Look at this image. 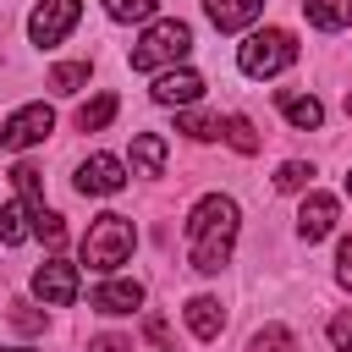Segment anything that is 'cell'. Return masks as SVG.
<instances>
[{
  "mask_svg": "<svg viewBox=\"0 0 352 352\" xmlns=\"http://www.w3.org/2000/svg\"><path fill=\"white\" fill-rule=\"evenodd\" d=\"M302 16L314 28H324V33H336V28L352 22V0H302Z\"/></svg>",
  "mask_w": 352,
  "mask_h": 352,
  "instance_id": "2e32d148",
  "label": "cell"
},
{
  "mask_svg": "<svg viewBox=\"0 0 352 352\" xmlns=\"http://www.w3.org/2000/svg\"><path fill=\"white\" fill-rule=\"evenodd\" d=\"M176 132H187L192 143H209V138H220V116H198V110H182V116H176Z\"/></svg>",
  "mask_w": 352,
  "mask_h": 352,
  "instance_id": "ffe728a7",
  "label": "cell"
},
{
  "mask_svg": "<svg viewBox=\"0 0 352 352\" xmlns=\"http://www.w3.org/2000/svg\"><path fill=\"white\" fill-rule=\"evenodd\" d=\"M192 50V28L176 22V16H160L148 22V33L132 44V72H165V66H182Z\"/></svg>",
  "mask_w": 352,
  "mask_h": 352,
  "instance_id": "3957f363",
  "label": "cell"
},
{
  "mask_svg": "<svg viewBox=\"0 0 352 352\" xmlns=\"http://www.w3.org/2000/svg\"><path fill=\"white\" fill-rule=\"evenodd\" d=\"M77 16H82V0H44L33 16H28V38L33 44H60L72 28H77Z\"/></svg>",
  "mask_w": 352,
  "mask_h": 352,
  "instance_id": "8992f818",
  "label": "cell"
},
{
  "mask_svg": "<svg viewBox=\"0 0 352 352\" xmlns=\"http://www.w3.org/2000/svg\"><path fill=\"white\" fill-rule=\"evenodd\" d=\"M33 236V209L28 204H0V242H28Z\"/></svg>",
  "mask_w": 352,
  "mask_h": 352,
  "instance_id": "e0dca14e",
  "label": "cell"
},
{
  "mask_svg": "<svg viewBox=\"0 0 352 352\" xmlns=\"http://www.w3.org/2000/svg\"><path fill=\"white\" fill-rule=\"evenodd\" d=\"M308 176H314V165H302V160H286V165L275 170V187H280V192H302V187H308Z\"/></svg>",
  "mask_w": 352,
  "mask_h": 352,
  "instance_id": "d4e9b609",
  "label": "cell"
},
{
  "mask_svg": "<svg viewBox=\"0 0 352 352\" xmlns=\"http://www.w3.org/2000/svg\"><path fill=\"white\" fill-rule=\"evenodd\" d=\"M160 170H165V138L138 132L132 138V176H160Z\"/></svg>",
  "mask_w": 352,
  "mask_h": 352,
  "instance_id": "9a60e30c",
  "label": "cell"
},
{
  "mask_svg": "<svg viewBox=\"0 0 352 352\" xmlns=\"http://www.w3.org/2000/svg\"><path fill=\"white\" fill-rule=\"evenodd\" d=\"M121 187H126V165H121L116 154H94V160L77 165V192H82V198H110V192H121Z\"/></svg>",
  "mask_w": 352,
  "mask_h": 352,
  "instance_id": "52a82bcc",
  "label": "cell"
},
{
  "mask_svg": "<svg viewBox=\"0 0 352 352\" xmlns=\"http://www.w3.org/2000/svg\"><path fill=\"white\" fill-rule=\"evenodd\" d=\"M248 352H297V341H292L286 324H264V330L248 341Z\"/></svg>",
  "mask_w": 352,
  "mask_h": 352,
  "instance_id": "603a6c76",
  "label": "cell"
},
{
  "mask_svg": "<svg viewBox=\"0 0 352 352\" xmlns=\"http://www.w3.org/2000/svg\"><path fill=\"white\" fill-rule=\"evenodd\" d=\"M336 280L352 292V236H346V242H341V253H336Z\"/></svg>",
  "mask_w": 352,
  "mask_h": 352,
  "instance_id": "f1b7e54d",
  "label": "cell"
},
{
  "mask_svg": "<svg viewBox=\"0 0 352 352\" xmlns=\"http://www.w3.org/2000/svg\"><path fill=\"white\" fill-rule=\"evenodd\" d=\"M275 104H280V116L297 126V132H314V126H324V104L314 99V94H275Z\"/></svg>",
  "mask_w": 352,
  "mask_h": 352,
  "instance_id": "4fadbf2b",
  "label": "cell"
},
{
  "mask_svg": "<svg viewBox=\"0 0 352 352\" xmlns=\"http://www.w3.org/2000/svg\"><path fill=\"white\" fill-rule=\"evenodd\" d=\"M198 94H204V77L187 72V66H165L154 77V104H165V110H187Z\"/></svg>",
  "mask_w": 352,
  "mask_h": 352,
  "instance_id": "9c48e42d",
  "label": "cell"
},
{
  "mask_svg": "<svg viewBox=\"0 0 352 352\" xmlns=\"http://www.w3.org/2000/svg\"><path fill=\"white\" fill-rule=\"evenodd\" d=\"M94 352H132V346H126L121 336H99V341H94Z\"/></svg>",
  "mask_w": 352,
  "mask_h": 352,
  "instance_id": "f546056e",
  "label": "cell"
},
{
  "mask_svg": "<svg viewBox=\"0 0 352 352\" xmlns=\"http://www.w3.org/2000/svg\"><path fill=\"white\" fill-rule=\"evenodd\" d=\"M182 314H187V330H192L198 341H214V336L226 330V308H220L214 297H192Z\"/></svg>",
  "mask_w": 352,
  "mask_h": 352,
  "instance_id": "5bb4252c",
  "label": "cell"
},
{
  "mask_svg": "<svg viewBox=\"0 0 352 352\" xmlns=\"http://www.w3.org/2000/svg\"><path fill=\"white\" fill-rule=\"evenodd\" d=\"M110 121H116V94H99L94 104L77 110V126H82V132H104Z\"/></svg>",
  "mask_w": 352,
  "mask_h": 352,
  "instance_id": "d6986e66",
  "label": "cell"
},
{
  "mask_svg": "<svg viewBox=\"0 0 352 352\" xmlns=\"http://www.w3.org/2000/svg\"><path fill=\"white\" fill-rule=\"evenodd\" d=\"M104 11H110L116 22H148V16L160 11V0H104Z\"/></svg>",
  "mask_w": 352,
  "mask_h": 352,
  "instance_id": "cb8c5ba5",
  "label": "cell"
},
{
  "mask_svg": "<svg viewBox=\"0 0 352 352\" xmlns=\"http://www.w3.org/2000/svg\"><path fill=\"white\" fill-rule=\"evenodd\" d=\"M0 352H28V346H0Z\"/></svg>",
  "mask_w": 352,
  "mask_h": 352,
  "instance_id": "4dcf8cb0",
  "label": "cell"
},
{
  "mask_svg": "<svg viewBox=\"0 0 352 352\" xmlns=\"http://www.w3.org/2000/svg\"><path fill=\"white\" fill-rule=\"evenodd\" d=\"M11 182H16V192H22V204H28L33 214H38V209H44V176H38L33 165H16V170H11Z\"/></svg>",
  "mask_w": 352,
  "mask_h": 352,
  "instance_id": "44dd1931",
  "label": "cell"
},
{
  "mask_svg": "<svg viewBox=\"0 0 352 352\" xmlns=\"http://www.w3.org/2000/svg\"><path fill=\"white\" fill-rule=\"evenodd\" d=\"M33 231H38L50 248H60V242H66V220H60L55 209H38V214H33Z\"/></svg>",
  "mask_w": 352,
  "mask_h": 352,
  "instance_id": "484cf974",
  "label": "cell"
},
{
  "mask_svg": "<svg viewBox=\"0 0 352 352\" xmlns=\"http://www.w3.org/2000/svg\"><path fill=\"white\" fill-rule=\"evenodd\" d=\"M50 132H55V110H50V104H22V110H11V121L0 126V148L22 154V148L44 143Z\"/></svg>",
  "mask_w": 352,
  "mask_h": 352,
  "instance_id": "5b68a950",
  "label": "cell"
},
{
  "mask_svg": "<svg viewBox=\"0 0 352 352\" xmlns=\"http://www.w3.org/2000/svg\"><path fill=\"white\" fill-rule=\"evenodd\" d=\"M132 248H138V226L110 209V214H99V220L88 226V236H82V264H88L94 275H110L116 264L132 258Z\"/></svg>",
  "mask_w": 352,
  "mask_h": 352,
  "instance_id": "7a4b0ae2",
  "label": "cell"
},
{
  "mask_svg": "<svg viewBox=\"0 0 352 352\" xmlns=\"http://www.w3.org/2000/svg\"><path fill=\"white\" fill-rule=\"evenodd\" d=\"M94 308L99 314H132V308H143V280H104L99 292H94Z\"/></svg>",
  "mask_w": 352,
  "mask_h": 352,
  "instance_id": "7c38bea8",
  "label": "cell"
},
{
  "mask_svg": "<svg viewBox=\"0 0 352 352\" xmlns=\"http://www.w3.org/2000/svg\"><path fill=\"white\" fill-rule=\"evenodd\" d=\"M346 192H352V170H346Z\"/></svg>",
  "mask_w": 352,
  "mask_h": 352,
  "instance_id": "1f68e13d",
  "label": "cell"
},
{
  "mask_svg": "<svg viewBox=\"0 0 352 352\" xmlns=\"http://www.w3.org/2000/svg\"><path fill=\"white\" fill-rule=\"evenodd\" d=\"M204 16L220 28V33H242L264 16V0H204Z\"/></svg>",
  "mask_w": 352,
  "mask_h": 352,
  "instance_id": "8fae6325",
  "label": "cell"
},
{
  "mask_svg": "<svg viewBox=\"0 0 352 352\" xmlns=\"http://www.w3.org/2000/svg\"><path fill=\"white\" fill-rule=\"evenodd\" d=\"M297 60V38L286 28H264V33H248V44L236 50V66L248 77H275Z\"/></svg>",
  "mask_w": 352,
  "mask_h": 352,
  "instance_id": "277c9868",
  "label": "cell"
},
{
  "mask_svg": "<svg viewBox=\"0 0 352 352\" xmlns=\"http://www.w3.org/2000/svg\"><path fill=\"white\" fill-rule=\"evenodd\" d=\"M336 220H341V204H336L330 192H308L302 209H297V236H302V242H324V236L336 231Z\"/></svg>",
  "mask_w": 352,
  "mask_h": 352,
  "instance_id": "30bf717a",
  "label": "cell"
},
{
  "mask_svg": "<svg viewBox=\"0 0 352 352\" xmlns=\"http://www.w3.org/2000/svg\"><path fill=\"white\" fill-rule=\"evenodd\" d=\"M50 88H55V94H77V88H88V60H66V66H55V72H50Z\"/></svg>",
  "mask_w": 352,
  "mask_h": 352,
  "instance_id": "7402d4cb",
  "label": "cell"
},
{
  "mask_svg": "<svg viewBox=\"0 0 352 352\" xmlns=\"http://www.w3.org/2000/svg\"><path fill=\"white\" fill-rule=\"evenodd\" d=\"M236 231H242V209H236V198H226V192L198 198L192 214H187V264H192L198 275H220V270L231 264Z\"/></svg>",
  "mask_w": 352,
  "mask_h": 352,
  "instance_id": "6da1fadb",
  "label": "cell"
},
{
  "mask_svg": "<svg viewBox=\"0 0 352 352\" xmlns=\"http://www.w3.org/2000/svg\"><path fill=\"white\" fill-rule=\"evenodd\" d=\"M220 138H226L236 154H258V132H253L248 116H226V121H220Z\"/></svg>",
  "mask_w": 352,
  "mask_h": 352,
  "instance_id": "ac0fdd59",
  "label": "cell"
},
{
  "mask_svg": "<svg viewBox=\"0 0 352 352\" xmlns=\"http://www.w3.org/2000/svg\"><path fill=\"white\" fill-rule=\"evenodd\" d=\"M11 324H16L22 336H38V330H44V314H38L33 302H11Z\"/></svg>",
  "mask_w": 352,
  "mask_h": 352,
  "instance_id": "4316f807",
  "label": "cell"
},
{
  "mask_svg": "<svg viewBox=\"0 0 352 352\" xmlns=\"http://www.w3.org/2000/svg\"><path fill=\"white\" fill-rule=\"evenodd\" d=\"M33 292H38L50 308H72V302H77V264H66V258L55 253L50 264L33 270Z\"/></svg>",
  "mask_w": 352,
  "mask_h": 352,
  "instance_id": "ba28073f",
  "label": "cell"
},
{
  "mask_svg": "<svg viewBox=\"0 0 352 352\" xmlns=\"http://www.w3.org/2000/svg\"><path fill=\"white\" fill-rule=\"evenodd\" d=\"M330 346H336V352H352V308L330 319Z\"/></svg>",
  "mask_w": 352,
  "mask_h": 352,
  "instance_id": "83f0119b",
  "label": "cell"
}]
</instances>
